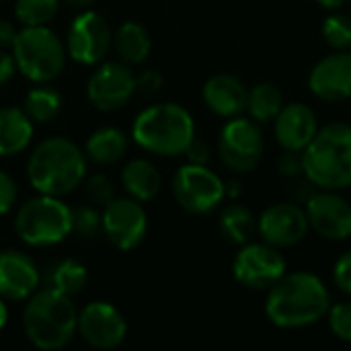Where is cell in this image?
<instances>
[{
  "instance_id": "obj_1",
  "label": "cell",
  "mask_w": 351,
  "mask_h": 351,
  "mask_svg": "<svg viewBox=\"0 0 351 351\" xmlns=\"http://www.w3.org/2000/svg\"><path fill=\"white\" fill-rule=\"evenodd\" d=\"M331 304V292L317 274L286 271L267 290L263 311L274 327L296 331L323 321Z\"/></svg>"
},
{
  "instance_id": "obj_2",
  "label": "cell",
  "mask_w": 351,
  "mask_h": 351,
  "mask_svg": "<svg viewBox=\"0 0 351 351\" xmlns=\"http://www.w3.org/2000/svg\"><path fill=\"white\" fill-rule=\"evenodd\" d=\"M86 175V154L68 138L53 136L39 142L27 162V179L37 193L64 197Z\"/></svg>"
},
{
  "instance_id": "obj_3",
  "label": "cell",
  "mask_w": 351,
  "mask_h": 351,
  "mask_svg": "<svg viewBox=\"0 0 351 351\" xmlns=\"http://www.w3.org/2000/svg\"><path fill=\"white\" fill-rule=\"evenodd\" d=\"M304 177L317 189L343 191L351 187V123L329 121L319 128L302 150Z\"/></svg>"
},
{
  "instance_id": "obj_4",
  "label": "cell",
  "mask_w": 351,
  "mask_h": 351,
  "mask_svg": "<svg viewBox=\"0 0 351 351\" xmlns=\"http://www.w3.org/2000/svg\"><path fill=\"white\" fill-rule=\"evenodd\" d=\"M76 325L78 311L70 296L43 288L27 298L23 331L37 350L56 351L66 348L76 335Z\"/></svg>"
},
{
  "instance_id": "obj_5",
  "label": "cell",
  "mask_w": 351,
  "mask_h": 351,
  "mask_svg": "<svg viewBox=\"0 0 351 351\" xmlns=\"http://www.w3.org/2000/svg\"><path fill=\"white\" fill-rule=\"evenodd\" d=\"M132 138L150 154L181 156L195 138V121L183 105L158 103L138 113Z\"/></svg>"
},
{
  "instance_id": "obj_6",
  "label": "cell",
  "mask_w": 351,
  "mask_h": 351,
  "mask_svg": "<svg viewBox=\"0 0 351 351\" xmlns=\"http://www.w3.org/2000/svg\"><path fill=\"white\" fill-rule=\"evenodd\" d=\"M14 230L29 247H53L72 234V208L62 197L39 193L16 210Z\"/></svg>"
},
{
  "instance_id": "obj_7",
  "label": "cell",
  "mask_w": 351,
  "mask_h": 351,
  "mask_svg": "<svg viewBox=\"0 0 351 351\" xmlns=\"http://www.w3.org/2000/svg\"><path fill=\"white\" fill-rule=\"evenodd\" d=\"M10 49L16 70L37 84L60 76L66 64V45L47 25L23 27Z\"/></svg>"
},
{
  "instance_id": "obj_8",
  "label": "cell",
  "mask_w": 351,
  "mask_h": 351,
  "mask_svg": "<svg viewBox=\"0 0 351 351\" xmlns=\"http://www.w3.org/2000/svg\"><path fill=\"white\" fill-rule=\"evenodd\" d=\"M265 152V138L261 125L251 117H230L220 130L218 154L222 165L239 175L251 173L259 167Z\"/></svg>"
},
{
  "instance_id": "obj_9",
  "label": "cell",
  "mask_w": 351,
  "mask_h": 351,
  "mask_svg": "<svg viewBox=\"0 0 351 351\" xmlns=\"http://www.w3.org/2000/svg\"><path fill=\"white\" fill-rule=\"evenodd\" d=\"M175 202L189 214L202 216L214 212L224 199V181L208 165H183L173 177Z\"/></svg>"
},
{
  "instance_id": "obj_10",
  "label": "cell",
  "mask_w": 351,
  "mask_h": 351,
  "mask_svg": "<svg viewBox=\"0 0 351 351\" xmlns=\"http://www.w3.org/2000/svg\"><path fill=\"white\" fill-rule=\"evenodd\" d=\"M288 271L282 249H276L263 241H249L241 245L232 261L234 280L249 290H269Z\"/></svg>"
},
{
  "instance_id": "obj_11",
  "label": "cell",
  "mask_w": 351,
  "mask_h": 351,
  "mask_svg": "<svg viewBox=\"0 0 351 351\" xmlns=\"http://www.w3.org/2000/svg\"><path fill=\"white\" fill-rule=\"evenodd\" d=\"M64 45L66 53L74 62L82 66H97L107 58L109 49L113 47V33L103 14L84 8L70 23Z\"/></svg>"
},
{
  "instance_id": "obj_12",
  "label": "cell",
  "mask_w": 351,
  "mask_h": 351,
  "mask_svg": "<svg viewBox=\"0 0 351 351\" xmlns=\"http://www.w3.org/2000/svg\"><path fill=\"white\" fill-rule=\"evenodd\" d=\"M311 232L306 210L298 202H278L257 216V234L276 249H292Z\"/></svg>"
},
{
  "instance_id": "obj_13",
  "label": "cell",
  "mask_w": 351,
  "mask_h": 351,
  "mask_svg": "<svg viewBox=\"0 0 351 351\" xmlns=\"http://www.w3.org/2000/svg\"><path fill=\"white\" fill-rule=\"evenodd\" d=\"M103 234L119 251H132L142 245L148 232V216L142 202L134 197H113L101 212Z\"/></svg>"
},
{
  "instance_id": "obj_14",
  "label": "cell",
  "mask_w": 351,
  "mask_h": 351,
  "mask_svg": "<svg viewBox=\"0 0 351 351\" xmlns=\"http://www.w3.org/2000/svg\"><path fill=\"white\" fill-rule=\"evenodd\" d=\"M311 230L331 243H341L351 237V204L339 191L317 189L304 204Z\"/></svg>"
},
{
  "instance_id": "obj_15",
  "label": "cell",
  "mask_w": 351,
  "mask_h": 351,
  "mask_svg": "<svg viewBox=\"0 0 351 351\" xmlns=\"http://www.w3.org/2000/svg\"><path fill=\"white\" fill-rule=\"evenodd\" d=\"M136 93V76L123 62H103L86 82L88 101L105 113L117 111Z\"/></svg>"
},
{
  "instance_id": "obj_16",
  "label": "cell",
  "mask_w": 351,
  "mask_h": 351,
  "mask_svg": "<svg viewBox=\"0 0 351 351\" xmlns=\"http://www.w3.org/2000/svg\"><path fill=\"white\" fill-rule=\"evenodd\" d=\"M76 333L95 350H115L128 335V323L113 304L97 300L78 313Z\"/></svg>"
},
{
  "instance_id": "obj_17",
  "label": "cell",
  "mask_w": 351,
  "mask_h": 351,
  "mask_svg": "<svg viewBox=\"0 0 351 351\" xmlns=\"http://www.w3.org/2000/svg\"><path fill=\"white\" fill-rule=\"evenodd\" d=\"M308 90L323 103L351 99V49H333L308 72Z\"/></svg>"
},
{
  "instance_id": "obj_18",
  "label": "cell",
  "mask_w": 351,
  "mask_h": 351,
  "mask_svg": "<svg viewBox=\"0 0 351 351\" xmlns=\"http://www.w3.org/2000/svg\"><path fill=\"white\" fill-rule=\"evenodd\" d=\"M41 274L31 255L6 249L0 251V296L4 300L21 302L39 290Z\"/></svg>"
},
{
  "instance_id": "obj_19",
  "label": "cell",
  "mask_w": 351,
  "mask_h": 351,
  "mask_svg": "<svg viewBox=\"0 0 351 351\" xmlns=\"http://www.w3.org/2000/svg\"><path fill=\"white\" fill-rule=\"evenodd\" d=\"M319 128L321 125L315 109L300 101L284 103L274 119V136L282 150L302 152L311 144Z\"/></svg>"
},
{
  "instance_id": "obj_20",
  "label": "cell",
  "mask_w": 351,
  "mask_h": 351,
  "mask_svg": "<svg viewBox=\"0 0 351 351\" xmlns=\"http://www.w3.org/2000/svg\"><path fill=\"white\" fill-rule=\"evenodd\" d=\"M249 86L230 72H218L210 76L202 88V97L206 107L224 119L243 115L247 109Z\"/></svg>"
},
{
  "instance_id": "obj_21",
  "label": "cell",
  "mask_w": 351,
  "mask_h": 351,
  "mask_svg": "<svg viewBox=\"0 0 351 351\" xmlns=\"http://www.w3.org/2000/svg\"><path fill=\"white\" fill-rule=\"evenodd\" d=\"M33 140V121L19 107H0V158L16 156Z\"/></svg>"
},
{
  "instance_id": "obj_22",
  "label": "cell",
  "mask_w": 351,
  "mask_h": 351,
  "mask_svg": "<svg viewBox=\"0 0 351 351\" xmlns=\"http://www.w3.org/2000/svg\"><path fill=\"white\" fill-rule=\"evenodd\" d=\"M121 185L130 197L144 204V202H150L158 195L160 185H162V177L150 160L134 158L121 171Z\"/></svg>"
},
{
  "instance_id": "obj_23",
  "label": "cell",
  "mask_w": 351,
  "mask_h": 351,
  "mask_svg": "<svg viewBox=\"0 0 351 351\" xmlns=\"http://www.w3.org/2000/svg\"><path fill=\"white\" fill-rule=\"evenodd\" d=\"M113 47L115 53L119 56V62L134 66V64H142L150 56L152 39L142 23L125 21L123 25H119V29L113 35Z\"/></svg>"
},
{
  "instance_id": "obj_24",
  "label": "cell",
  "mask_w": 351,
  "mask_h": 351,
  "mask_svg": "<svg viewBox=\"0 0 351 351\" xmlns=\"http://www.w3.org/2000/svg\"><path fill=\"white\" fill-rule=\"evenodd\" d=\"M41 282L45 284V288L74 298L84 290L88 282V271L76 259H60L47 265L45 274L41 276Z\"/></svg>"
},
{
  "instance_id": "obj_25",
  "label": "cell",
  "mask_w": 351,
  "mask_h": 351,
  "mask_svg": "<svg viewBox=\"0 0 351 351\" xmlns=\"http://www.w3.org/2000/svg\"><path fill=\"white\" fill-rule=\"evenodd\" d=\"M128 136L119 128H101L90 134L84 146V154L95 165L107 167L123 158L128 152Z\"/></svg>"
},
{
  "instance_id": "obj_26",
  "label": "cell",
  "mask_w": 351,
  "mask_h": 351,
  "mask_svg": "<svg viewBox=\"0 0 351 351\" xmlns=\"http://www.w3.org/2000/svg\"><path fill=\"white\" fill-rule=\"evenodd\" d=\"M218 228L226 241L241 247V245L253 241V237L257 234V216L249 206L237 204V199H234L220 212Z\"/></svg>"
},
{
  "instance_id": "obj_27",
  "label": "cell",
  "mask_w": 351,
  "mask_h": 351,
  "mask_svg": "<svg viewBox=\"0 0 351 351\" xmlns=\"http://www.w3.org/2000/svg\"><path fill=\"white\" fill-rule=\"evenodd\" d=\"M284 93L278 84L274 82H257L253 86H249V95H247V115L257 121L259 125L269 123L276 119V115L280 113V109L284 107Z\"/></svg>"
},
{
  "instance_id": "obj_28",
  "label": "cell",
  "mask_w": 351,
  "mask_h": 351,
  "mask_svg": "<svg viewBox=\"0 0 351 351\" xmlns=\"http://www.w3.org/2000/svg\"><path fill=\"white\" fill-rule=\"evenodd\" d=\"M25 113L33 123H47L51 121L62 109V95L58 88L49 86L47 82L31 88L25 97Z\"/></svg>"
},
{
  "instance_id": "obj_29",
  "label": "cell",
  "mask_w": 351,
  "mask_h": 351,
  "mask_svg": "<svg viewBox=\"0 0 351 351\" xmlns=\"http://www.w3.org/2000/svg\"><path fill=\"white\" fill-rule=\"evenodd\" d=\"M60 8V0H16L14 16L23 27L47 25Z\"/></svg>"
},
{
  "instance_id": "obj_30",
  "label": "cell",
  "mask_w": 351,
  "mask_h": 351,
  "mask_svg": "<svg viewBox=\"0 0 351 351\" xmlns=\"http://www.w3.org/2000/svg\"><path fill=\"white\" fill-rule=\"evenodd\" d=\"M321 35L331 49H351V16L331 10L321 25Z\"/></svg>"
},
{
  "instance_id": "obj_31",
  "label": "cell",
  "mask_w": 351,
  "mask_h": 351,
  "mask_svg": "<svg viewBox=\"0 0 351 351\" xmlns=\"http://www.w3.org/2000/svg\"><path fill=\"white\" fill-rule=\"evenodd\" d=\"M72 232L80 239H95L103 232V216L93 206H80L72 210Z\"/></svg>"
},
{
  "instance_id": "obj_32",
  "label": "cell",
  "mask_w": 351,
  "mask_h": 351,
  "mask_svg": "<svg viewBox=\"0 0 351 351\" xmlns=\"http://www.w3.org/2000/svg\"><path fill=\"white\" fill-rule=\"evenodd\" d=\"M325 319L329 323L331 333L339 341L351 343V300H343V302L331 304Z\"/></svg>"
},
{
  "instance_id": "obj_33",
  "label": "cell",
  "mask_w": 351,
  "mask_h": 351,
  "mask_svg": "<svg viewBox=\"0 0 351 351\" xmlns=\"http://www.w3.org/2000/svg\"><path fill=\"white\" fill-rule=\"evenodd\" d=\"M86 197L95 204V206H101L105 208L113 197H115V191H113V183L105 177V175H93L88 181H86Z\"/></svg>"
},
{
  "instance_id": "obj_34",
  "label": "cell",
  "mask_w": 351,
  "mask_h": 351,
  "mask_svg": "<svg viewBox=\"0 0 351 351\" xmlns=\"http://www.w3.org/2000/svg\"><path fill=\"white\" fill-rule=\"evenodd\" d=\"M333 284L341 294L351 298V249L337 257L333 265Z\"/></svg>"
},
{
  "instance_id": "obj_35",
  "label": "cell",
  "mask_w": 351,
  "mask_h": 351,
  "mask_svg": "<svg viewBox=\"0 0 351 351\" xmlns=\"http://www.w3.org/2000/svg\"><path fill=\"white\" fill-rule=\"evenodd\" d=\"M278 171L284 179H296L304 175V162H302V152L298 150H284L278 158Z\"/></svg>"
},
{
  "instance_id": "obj_36",
  "label": "cell",
  "mask_w": 351,
  "mask_h": 351,
  "mask_svg": "<svg viewBox=\"0 0 351 351\" xmlns=\"http://www.w3.org/2000/svg\"><path fill=\"white\" fill-rule=\"evenodd\" d=\"M16 195H19V191H16L14 179L8 173L0 171V216L8 214L14 208Z\"/></svg>"
},
{
  "instance_id": "obj_37",
  "label": "cell",
  "mask_w": 351,
  "mask_h": 351,
  "mask_svg": "<svg viewBox=\"0 0 351 351\" xmlns=\"http://www.w3.org/2000/svg\"><path fill=\"white\" fill-rule=\"evenodd\" d=\"M165 78L158 70H144L140 76H136V90L144 95H154L162 88Z\"/></svg>"
},
{
  "instance_id": "obj_38",
  "label": "cell",
  "mask_w": 351,
  "mask_h": 351,
  "mask_svg": "<svg viewBox=\"0 0 351 351\" xmlns=\"http://www.w3.org/2000/svg\"><path fill=\"white\" fill-rule=\"evenodd\" d=\"M183 154L187 156V162H193V165H208L210 158H212L210 146L204 140H199L197 136L189 142V146L185 148Z\"/></svg>"
},
{
  "instance_id": "obj_39",
  "label": "cell",
  "mask_w": 351,
  "mask_h": 351,
  "mask_svg": "<svg viewBox=\"0 0 351 351\" xmlns=\"http://www.w3.org/2000/svg\"><path fill=\"white\" fill-rule=\"evenodd\" d=\"M16 72V64L12 53H8L6 49H0V84H6Z\"/></svg>"
},
{
  "instance_id": "obj_40",
  "label": "cell",
  "mask_w": 351,
  "mask_h": 351,
  "mask_svg": "<svg viewBox=\"0 0 351 351\" xmlns=\"http://www.w3.org/2000/svg\"><path fill=\"white\" fill-rule=\"evenodd\" d=\"M16 27L6 21V19H0V49H8L12 47L14 39H16Z\"/></svg>"
},
{
  "instance_id": "obj_41",
  "label": "cell",
  "mask_w": 351,
  "mask_h": 351,
  "mask_svg": "<svg viewBox=\"0 0 351 351\" xmlns=\"http://www.w3.org/2000/svg\"><path fill=\"white\" fill-rule=\"evenodd\" d=\"M224 191H226V197H228L230 202H234V199L241 195V191H243V185H241V181H237V179H230V181H224Z\"/></svg>"
},
{
  "instance_id": "obj_42",
  "label": "cell",
  "mask_w": 351,
  "mask_h": 351,
  "mask_svg": "<svg viewBox=\"0 0 351 351\" xmlns=\"http://www.w3.org/2000/svg\"><path fill=\"white\" fill-rule=\"evenodd\" d=\"M315 2H317L321 8H325V10L331 12V10H339V8L343 6L346 0H315Z\"/></svg>"
},
{
  "instance_id": "obj_43",
  "label": "cell",
  "mask_w": 351,
  "mask_h": 351,
  "mask_svg": "<svg viewBox=\"0 0 351 351\" xmlns=\"http://www.w3.org/2000/svg\"><path fill=\"white\" fill-rule=\"evenodd\" d=\"M66 4H70V6H74V8H88V6H93L97 0H64Z\"/></svg>"
},
{
  "instance_id": "obj_44",
  "label": "cell",
  "mask_w": 351,
  "mask_h": 351,
  "mask_svg": "<svg viewBox=\"0 0 351 351\" xmlns=\"http://www.w3.org/2000/svg\"><path fill=\"white\" fill-rule=\"evenodd\" d=\"M6 321H8V308H6V304H4V298L0 296V331L4 329Z\"/></svg>"
},
{
  "instance_id": "obj_45",
  "label": "cell",
  "mask_w": 351,
  "mask_h": 351,
  "mask_svg": "<svg viewBox=\"0 0 351 351\" xmlns=\"http://www.w3.org/2000/svg\"><path fill=\"white\" fill-rule=\"evenodd\" d=\"M348 2H350V6H351V0H348Z\"/></svg>"
}]
</instances>
